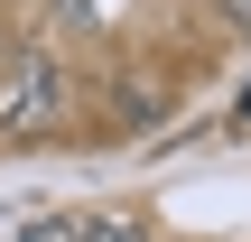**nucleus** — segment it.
Masks as SVG:
<instances>
[{"label":"nucleus","mask_w":251,"mask_h":242,"mask_svg":"<svg viewBox=\"0 0 251 242\" xmlns=\"http://www.w3.org/2000/svg\"><path fill=\"white\" fill-rule=\"evenodd\" d=\"M0 47H9V37H0Z\"/></svg>","instance_id":"nucleus-6"},{"label":"nucleus","mask_w":251,"mask_h":242,"mask_svg":"<svg viewBox=\"0 0 251 242\" xmlns=\"http://www.w3.org/2000/svg\"><path fill=\"white\" fill-rule=\"evenodd\" d=\"M233 121H242V131H251V93H242V112H233Z\"/></svg>","instance_id":"nucleus-3"},{"label":"nucleus","mask_w":251,"mask_h":242,"mask_svg":"<svg viewBox=\"0 0 251 242\" xmlns=\"http://www.w3.org/2000/svg\"><path fill=\"white\" fill-rule=\"evenodd\" d=\"M214 19H224V28H242V37H251V0H214Z\"/></svg>","instance_id":"nucleus-2"},{"label":"nucleus","mask_w":251,"mask_h":242,"mask_svg":"<svg viewBox=\"0 0 251 242\" xmlns=\"http://www.w3.org/2000/svg\"><path fill=\"white\" fill-rule=\"evenodd\" d=\"M65 121V65L56 47H0V140H37Z\"/></svg>","instance_id":"nucleus-1"},{"label":"nucleus","mask_w":251,"mask_h":242,"mask_svg":"<svg viewBox=\"0 0 251 242\" xmlns=\"http://www.w3.org/2000/svg\"><path fill=\"white\" fill-rule=\"evenodd\" d=\"M56 9H84V0H56Z\"/></svg>","instance_id":"nucleus-4"},{"label":"nucleus","mask_w":251,"mask_h":242,"mask_svg":"<svg viewBox=\"0 0 251 242\" xmlns=\"http://www.w3.org/2000/svg\"><path fill=\"white\" fill-rule=\"evenodd\" d=\"M28 242H47V233H28Z\"/></svg>","instance_id":"nucleus-5"}]
</instances>
